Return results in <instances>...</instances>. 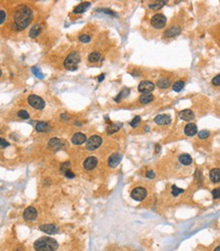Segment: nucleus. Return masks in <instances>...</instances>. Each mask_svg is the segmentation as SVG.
Wrapping results in <instances>:
<instances>
[{
  "label": "nucleus",
  "mask_w": 220,
  "mask_h": 251,
  "mask_svg": "<svg viewBox=\"0 0 220 251\" xmlns=\"http://www.w3.org/2000/svg\"><path fill=\"white\" fill-rule=\"evenodd\" d=\"M33 20V11L29 6H18L14 14V29L15 31H24L29 27Z\"/></svg>",
  "instance_id": "1"
},
{
  "label": "nucleus",
  "mask_w": 220,
  "mask_h": 251,
  "mask_svg": "<svg viewBox=\"0 0 220 251\" xmlns=\"http://www.w3.org/2000/svg\"><path fill=\"white\" fill-rule=\"evenodd\" d=\"M36 251H55L58 248V243L51 237H42L34 243Z\"/></svg>",
  "instance_id": "2"
},
{
  "label": "nucleus",
  "mask_w": 220,
  "mask_h": 251,
  "mask_svg": "<svg viewBox=\"0 0 220 251\" xmlns=\"http://www.w3.org/2000/svg\"><path fill=\"white\" fill-rule=\"evenodd\" d=\"M81 60V55H79V52H71V54H68V56L66 57L64 60V68L68 71H75L78 69V65Z\"/></svg>",
  "instance_id": "3"
},
{
  "label": "nucleus",
  "mask_w": 220,
  "mask_h": 251,
  "mask_svg": "<svg viewBox=\"0 0 220 251\" xmlns=\"http://www.w3.org/2000/svg\"><path fill=\"white\" fill-rule=\"evenodd\" d=\"M28 102L33 108L37 110H41L45 107V101L40 96H38V95H34V94L30 95V96L28 97Z\"/></svg>",
  "instance_id": "4"
},
{
  "label": "nucleus",
  "mask_w": 220,
  "mask_h": 251,
  "mask_svg": "<svg viewBox=\"0 0 220 251\" xmlns=\"http://www.w3.org/2000/svg\"><path fill=\"white\" fill-rule=\"evenodd\" d=\"M101 144H102V138L98 135H94V136H91V137L87 140L86 148L90 151H94L100 147Z\"/></svg>",
  "instance_id": "5"
},
{
  "label": "nucleus",
  "mask_w": 220,
  "mask_h": 251,
  "mask_svg": "<svg viewBox=\"0 0 220 251\" xmlns=\"http://www.w3.org/2000/svg\"><path fill=\"white\" fill-rule=\"evenodd\" d=\"M151 25L156 29H162L166 25V18L164 14H157L151 18Z\"/></svg>",
  "instance_id": "6"
},
{
  "label": "nucleus",
  "mask_w": 220,
  "mask_h": 251,
  "mask_svg": "<svg viewBox=\"0 0 220 251\" xmlns=\"http://www.w3.org/2000/svg\"><path fill=\"white\" fill-rule=\"evenodd\" d=\"M147 196V191L145 188L143 187H138V188H135L130 193V197L136 200V201H142L144 200Z\"/></svg>",
  "instance_id": "7"
},
{
  "label": "nucleus",
  "mask_w": 220,
  "mask_h": 251,
  "mask_svg": "<svg viewBox=\"0 0 220 251\" xmlns=\"http://www.w3.org/2000/svg\"><path fill=\"white\" fill-rule=\"evenodd\" d=\"M154 89H155V84L150 81H142L138 86L139 92H141L143 94L150 93V92H152Z\"/></svg>",
  "instance_id": "8"
},
{
  "label": "nucleus",
  "mask_w": 220,
  "mask_h": 251,
  "mask_svg": "<svg viewBox=\"0 0 220 251\" xmlns=\"http://www.w3.org/2000/svg\"><path fill=\"white\" fill-rule=\"evenodd\" d=\"M24 218H25V221H28V222L36 220L37 218L36 208L33 207V206H29V207L25 208L24 211Z\"/></svg>",
  "instance_id": "9"
},
{
  "label": "nucleus",
  "mask_w": 220,
  "mask_h": 251,
  "mask_svg": "<svg viewBox=\"0 0 220 251\" xmlns=\"http://www.w3.org/2000/svg\"><path fill=\"white\" fill-rule=\"evenodd\" d=\"M39 229L42 232H44V233H46V234H48V235L57 234V233H58V231H59V229L57 228L55 225H52V224L41 225Z\"/></svg>",
  "instance_id": "10"
},
{
  "label": "nucleus",
  "mask_w": 220,
  "mask_h": 251,
  "mask_svg": "<svg viewBox=\"0 0 220 251\" xmlns=\"http://www.w3.org/2000/svg\"><path fill=\"white\" fill-rule=\"evenodd\" d=\"M98 164V159L95 156H89L86 158L84 161V167L87 171H92L97 167Z\"/></svg>",
  "instance_id": "11"
},
{
  "label": "nucleus",
  "mask_w": 220,
  "mask_h": 251,
  "mask_svg": "<svg viewBox=\"0 0 220 251\" xmlns=\"http://www.w3.org/2000/svg\"><path fill=\"white\" fill-rule=\"evenodd\" d=\"M122 155L120 153H113L111 154L109 158H108V166L110 167H116L122 161Z\"/></svg>",
  "instance_id": "12"
},
{
  "label": "nucleus",
  "mask_w": 220,
  "mask_h": 251,
  "mask_svg": "<svg viewBox=\"0 0 220 251\" xmlns=\"http://www.w3.org/2000/svg\"><path fill=\"white\" fill-rule=\"evenodd\" d=\"M154 122L156 124H158V125H161V126H166V125H169L170 122H171V119L169 116H167V114H159L154 119Z\"/></svg>",
  "instance_id": "13"
},
{
  "label": "nucleus",
  "mask_w": 220,
  "mask_h": 251,
  "mask_svg": "<svg viewBox=\"0 0 220 251\" xmlns=\"http://www.w3.org/2000/svg\"><path fill=\"white\" fill-rule=\"evenodd\" d=\"M71 142L75 145H82L83 143L87 142V137H86V135L83 134V133H75V134L72 136Z\"/></svg>",
  "instance_id": "14"
},
{
  "label": "nucleus",
  "mask_w": 220,
  "mask_h": 251,
  "mask_svg": "<svg viewBox=\"0 0 220 251\" xmlns=\"http://www.w3.org/2000/svg\"><path fill=\"white\" fill-rule=\"evenodd\" d=\"M178 116H179L181 120L190 122V120H192L194 117H195V114H194V112L191 109H183L178 112Z\"/></svg>",
  "instance_id": "15"
},
{
  "label": "nucleus",
  "mask_w": 220,
  "mask_h": 251,
  "mask_svg": "<svg viewBox=\"0 0 220 251\" xmlns=\"http://www.w3.org/2000/svg\"><path fill=\"white\" fill-rule=\"evenodd\" d=\"M198 132L197 126L193 123H189L187 125L184 127V134L189 137H192V136H195Z\"/></svg>",
  "instance_id": "16"
},
{
  "label": "nucleus",
  "mask_w": 220,
  "mask_h": 251,
  "mask_svg": "<svg viewBox=\"0 0 220 251\" xmlns=\"http://www.w3.org/2000/svg\"><path fill=\"white\" fill-rule=\"evenodd\" d=\"M51 129H52V128H51L49 124L46 123V122H40L36 125V131L40 132V133L49 132V131H51Z\"/></svg>",
  "instance_id": "17"
},
{
  "label": "nucleus",
  "mask_w": 220,
  "mask_h": 251,
  "mask_svg": "<svg viewBox=\"0 0 220 251\" xmlns=\"http://www.w3.org/2000/svg\"><path fill=\"white\" fill-rule=\"evenodd\" d=\"M91 3L90 2H82L81 4H79L78 6H75V9H73V14H83L85 12L87 9L90 7Z\"/></svg>",
  "instance_id": "18"
},
{
  "label": "nucleus",
  "mask_w": 220,
  "mask_h": 251,
  "mask_svg": "<svg viewBox=\"0 0 220 251\" xmlns=\"http://www.w3.org/2000/svg\"><path fill=\"white\" fill-rule=\"evenodd\" d=\"M210 179L213 183L220 182V170L219 168H213L210 171Z\"/></svg>",
  "instance_id": "19"
},
{
  "label": "nucleus",
  "mask_w": 220,
  "mask_h": 251,
  "mask_svg": "<svg viewBox=\"0 0 220 251\" xmlns=\"http://www.w3.org/2000/svg\"><path fill=\"white\" fill-rule=\"evenodd\" d=\"M48 145L52 149H58L61 146V140L59 138H51L48 142Z\"/></svg>",
  "instance_id": "20"
},
{
  "label": "nucleus",
  "mask_w": 220,
  "mask_h": 251,
  "mask_svg": "<svg viewBox=\"0 0 220 251\" xmlns=\"http://www.w3.org/2000/svg\"><path fill=\"white\" fill-rule=\"evenodd\" d=\"M153 99H154V96H153L152 94H150V93L142 94L141 96H140V102L143 103V104L150 103Z\"/></svg>",
  "instance_id": "21"
},
{
  "label": "nucleus",
  "mask_w": 220,
  "mask_h": 251,
  "mask_svg": "<svg viewBox=\"0 0 220 251\" xmlns=\"http://www.w3.org/2000/svg\"><path fill=\"white\" fill-rule=\"evenodd\" d=\"M122 124H110V126H108L107 127V133L109 135H111V134H113V133H115V132H117L118 131V130L122 128Z\"/></svg>",
  "instance_id": "22"
},
{
  "label": "nucleus",
  "mask_w": 220,
  "mask_h": 251,
  "mask_svg": "<svg viewBox=\"0 0 220 251\" xmlns=\"http://www.w3.org/2000/svg\"><path fill=\"white\" fill-rule=\"evenodd\" d=\"M178 159H179L180 163H183V166H190V164L193 163L192 157H191V155H189V154H183V155H180Z\"/></svg>",
  "instance_id": "23"
},
{
  "label": "nucleus",
  "mask_w": 220,
  "mask_h": 251,
  "mask_svg": "<svg viewBox=\"0 0 220 251\" xmlns=\"http://www.w3.org/2000/svg\"><path fill=\"white\" fill-rule=\"evenodd\" d=\"M40 32H41V26L39 24H37V25H35V26L31 29V31H30V33H29V35H30V37L31 38H37L38 36H39V34H40Z\"/></svg>",
  "instance_id": "24"
},
{
  "label": "nucleus",
  "mask_w": 220,
  "mask_h": 251,
  "mask_svg": "<svg viewBox=\"0 0 220 251\" xmlns=\"http://www.w3.org/2000/svg\"><path fill=\"white\" fill-rule=\"evenodd\" d=\"M180 33V29L177 28V27H173V28H170L168 29V30L165 32V37H173V36H176Z\"/></svg>",
  "instance_id": "25"
},
{
  "label": "nucleus",
  "mask_w": 220,
  "mask_h": 251,
  "mask_svg": "<svg viewBox=\"0 0 220 251\" xmlns=\"http://www.w3.org/2000/svg\"><path fill=\"white\" fill-rule=\"evenodd\" d=\"M129 88H124L123 90L120 92V93L117 95L115 98H114V100H115L116 102H120V101H122L123 98H125V97L129 96Z\"/></svg>",
  "instance_id": "26"
},
{
  "label": "nucleus",
  "mask_w": 220,
  "mask_h": 251,
  "mask_svg": "<svg viewBox=\"0 0 220 251\" xmlns=\"http://www.w3.org/2000/svg\"><path fill=\"white\" fill-rule=\"evenodd\" d=\"M157 86L159 88L161 89H165V88H168L170 86V80L167 78H164V79H160L158 82H157Z\"/></svg>",
  "instance_id": "27"
},
{
  "label": "nucleus",
  "mask_w": 220,
  "mask_h": 251,
  "mask_svg": "<svg viewBox=\"0 0 220 251\" xmlns=\"http://www.w3.org/2000/svg\"><path fill=\"white\" fill-rule=\"evenodd\" d=\"M101 58V54L99 52H92L91 54H89V61L90 62H97L99 61V59Z\"/></svg>",
  "instance_id": "28"
},
{
  "label": "nucleus",
  "mask_w": 220,
  "mask_h": 251,
  "mask_svg": "<svg viewBox=\"0 0 220 251\" xmlns=\"http://www.w3.org/2000/svg\"><path fill=\"white\" fill-rule=\"evenodd\" d=\"M166 4V1H156V2H152L150 3L149 8L150 9H159L161 8L162 6Z\"/></svg>",
  "instance_id": "29"
},
{
  "label": "nucleus",
  "mask_w": 220,
  "mask_h": 251,
  "mask_svg": "<svg viewBox=\"0 0 220 251\" xmlns=\"http://www.w3.org/2000/svg\"><path fill=\"white\" fill-rule=\"evenodd\" d=\"M183 87H184V82L183 81H177L173 84V86H172V89H173L175 92H180L183 89Z\"/></svg>",
  "instance_id": "30"
},
{
  "label": "nucleus",
  "mask_w": 220,
  "mask_h": 251,
  "mask_svg": "<svg viewBox=\"0 0 220 251\" xmlns=\"http://www.w3.org/2000/svg\"><path fill=\"white\" fill-rule=\"evenodd\" d=\"M32 72H33V74L36 76L37 78H39V79H43L44 78L43 74L41 73V71L37 68V66H33V68H32Z\"/></svg>",
  "instance_id": "31"
},
{
  "label": "nucleus",
  "mask_w": 220,
  "mask_h": 251,
  "mask_svg": "<svg viewBox=\"0 0 220 251\" xmlns=\"http://www.w3.org/2000/svg\"><path fill=\"white\" fill-rule=\"evenodd\" d=\"M140 123H141V117H140V116H135V117H133V120L129 123V125L132 126L133 128H137V127L140 125Z\"/></svg>",
  "instance_id": "32"
},
{
  "label": "nucleus",
  "mask_w": 220,
  "mask_h": 251,
  "mask_svg": "<svg viewBox=\"0 0 220 251\" xmlns=\"http://www.w3.org/2000/svg\"><path fill=\"white\" fill-rule=\"evenodd\" d=\"M171 193H172V195H173V196H178V195L180 194V193H183V189L177 188L176 186H172V188H171Z\"/></svg>",
  "instance_id": "33"
},
{
  "label": "nucleus",
  "mask_w": 220,
  "mask_h": 251,
  "mask_svg": "<svg viewBox=\"0 0 220 251\" xmlns=\"http://www.w3.org/2000/svg\"><path fill=\"white\" fill-rule=\"evenodd\" d=\"M17 116L23 120H28L29 117H30V114L28 113V112H25V110H20V112H17Z\"/></svg>",
  "instance_id": "34"
},
{
  "label": "nucleus",
  "mask_w": 220,
  "mask_h": 251,
  "mask_svg": "<svg viewBox=\"0 0 220 251\" xmlns=\"http://www.w3.org/2000/svg\"><path fill=\"white\" fill-rule=\"evenodd\" d=\"M6 18H7V15H6V12L4 10H2V9H0V26H1L2 24H4Z\"/></svg>",
  "instance_id": "35"
},
{
  "label": "nucleus",
  "mask_w": 220,
  "mask_h": 251,
  "mask_svg": "<svg viewBox=\"0 0 220 251\" xmlns=\"http://www.w3.org/2000/svg\"><path fill=\"white\" fill-rule=\"evenodd\" d=\"M212 197L214 199H219L220 198V187L219 188H216L212 191Z\"/></svg>",
  "instance_id": "36"
},
{
  "label": "nucleus",
  "mask_w": 220,
  "mask_h": 251,
  "mask_svg": "<svg viewBox=\"0 0 220 251\" xmlns=\"http://www.w3.org/2000/svg\"><path fill=\"white\" fill-rule=\"evenodd\" d=\"M209 135H210V133L208 131H206V130L199 132V138L200 139H206V138H208Z\"/></svg>",
  "instance_id": "37"
},
{
  "label": "nucleus",
  "mask_w": 220,
  "mask_h": 251,
  "mask_svg": "<svg viewBox=\"0 0 220 251\" xmlns=\"http://www.w3.org/2000/svg\"><path fill=\"white\" fill-rule=\"evenodd\" d=\"M79 41L83 43H88L89 41L91 40V37L90 36H88V35H82V36H79Z\"/></svg>",
  "instance_id": "38"
},
{
  "label": "nucleus",
  "mask_w": 220,
  "mask_h": 251,
  "mask_svg": "<svg viewBox=\"0 0 220 251\" xmlns=\"http://www.w3.org/2000/svg\"><path fill=\"white\" fill-rule=\"evenodd\" d=\"M9 146V143L3 138H0V149H4Z\"/></svg>",
  "instance_id": "39"
},
{
  "label": "nucleus",
  "mask_w": 220,
  "mask_h": 251,
  "mask_svg": "<svg viewBox=\"0 0 220 251\" xmlns=\"http://www.w3.org/2000/svg\"><path fill=\"white\" fill-rule=\"evenodd\" d=\"M69 167H71V163H69V161H66V163H62L61 164V167H60V170H61L62 171H68V170H69Z\"/></svg>",
  "instance_id": "40"
},
{
  "label": "nucleus",
  "mask_w": 220,
  "mask_h": 251,
  "mask_svg": "<svg viewBox=\"0 0 220 251\" xmlns=\"http://www.w3.org/2000/svg\"><path fill=\"white\" fill-rule=\"evenodd\" d=\"M64 176L68 178V179H73V178H75V174H73L71 170H68L64 171Z\"/></svg>",
  "instance_id": "41"
},
{
  "label": "nucleus",
  "mask_w": 220,
  "mask_h": 251,
  "mask_svg": "<svg viewBox=\"0 0 220 251\" xmlns=\"http://www.w3.org/2000/svg\"><path fill=\"white\" fill-rule=\"evenodd\" d=\"M212 84L214 86H220V75L216 76L215 78H213L212 80Z\"/></svg>",
  "instance_id": "42"
},
{
  "label": "nucleus",
  "mask_w": 220,
  "mask_h": 251,
  "mask_svg": "<svg viewBox=\"0 0 220 251\" xmlns=\"http://www.w3.org/2000/svg\"><path fill=\"white\" fill-rule=\"evenodd\" d=\"M146 176H147L148 179H154L155 174H154V171H148V173H147Z\"/></svg>",
  "instance_id": "43"
},
{
  "label": "nucleus",
  "mask_w": 220,
  "mask_h": 251,
  "mask_svg": "<svg viewBox=\"0 0 220 251\" xmlns=\"http://www.w3.org/2000/svg\"><path fill=\"white\" fill-rule=\"evenodd\" d=\"M99 11H103L105 12V14H110V15H115V14L112 11H110V10H107V9H102V10H99Z\"/></svg>",
  "instance_id": "44"
},
{
  "label": "nucleus",
  "mask_w": 220,
  "mask_h": 251,
  "mask_svg": "<svg viewBox=\"0 0 220 251\" xmlns=\"http://www.w3.org/2000/svg\"><path fill=\"white\" fill-rule=\"evenodd\" d=\"M104 78H105L104 74H102V75H100V76H99V77H98V81H99V82H102V81L104 80Z\"/></svg>",
  "instance_id": "45"
},
{
  "label": "nucleus",
  "mask_w": 220,
  "mask_h": 251,
  "mask_svg": "<svg viewBox=\"0 0 220 251\" xmlns=\"http://www.w3.org/2000/svg\"><path fill=\"white\" fill-rule=\"evenodd\" d=\"M61 119H62V120H66L68 119V116H66V113H63V114H61Z\"/></svg>",
  "instance_id": "46"
},
{
  "label": "nucleus",
  "mask_w": 220,
  "mask_h": 251,
  "mask_svg": "<svg viewBox=\"0 0 220 251\" xmlns=\"http://www.w3.org/2000/svg\"><path fill=\"white\" fill-rule=\"evenodd\" d=\"M214 251H220V246H218V247H216V248L214 249Z\"/></svg>",
  "instance_id": "47"
},
{
  "label": "nucleus",
  "mask_w": 220,
  "mask_h": 251,
  "mask_svg": "<svg viewBox=\"0 0 220 251\" xmlns=\"http://www.w3.org/2000/svg\"><path fill=\"white\" fill-rule=\"evenodd\" d=\"M1 74H2V73H1V69H0V76H1Z\"/></svg>",
  "instance_id": "48"
}]
</instances>
